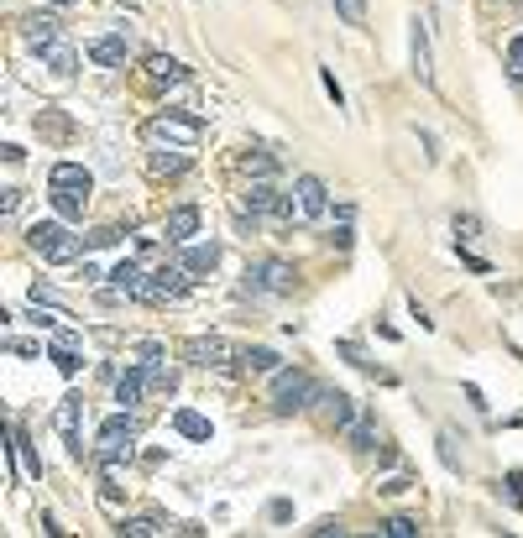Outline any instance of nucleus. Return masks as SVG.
<instances>
[{"label": "nucleus", "mask_w": 523, "mask_h": 538, "mask_svg": "<svg viewBox=\"0 0 523 538\" xmlns=\"http://www.w3.org/2000/svg\"><path fill=\"white\" fill-rule=\"evenodd\" d=\"M247 173H251V178H273V173H277L273 152H257V157H247Z\"/></svg>", "instance_id": "30"}, {"label": "nucleus", "mask_w": 523, "mask_h": 538, "mask_svg": "<svg viewBox=\"0 0 523 538\" xmlns=\"http://www.w3.org/2000/svg\"><path fill=\"white\" fill-rule=\"evenodd\" d=\"M136 356H142V366H157V360L168 356V345H162V340H142V345H136Z\"/></svg>", "instance_id": "32"}, {"label": "nucleus", "mask_w": 523, "mask_h": 538, "mask_svg": "<svg viewBox=\"0 0 523 538\" xmlns=\"http://www.w3.org/2000/svg\"><path fill=\"white\" fill-rule=\"evenodd\" d=\"M293 204H299V220H325V210H330V188H325V178H314V173L293 178Z\"/></svg>", "instance_id": "8"}, {"label": "nucleus", "mask_w": 523, "mask_h": 538, "mask_svg": "<svg viewBox=\"0 0 523 538\" xmlns=\"http://www.w3.org/2000/svg\"><path fill=\"white\" fill-rule=\"evenodd\" d=\"M22 42H27L31 53H48V48H58L63 42V22L53 11H31L27 22H22Z\"/></svg>", "instance_id": "7"}, {"label": "nucleus", "mask_w": 523, "mask_h": 538, "mask_svg": "<svg viewBox=\"0 0 523 538\" xmlns=\"http://www.w3.org/2000/svg\"><path fill=\"white\" fill-rule=\"evenodd\" d=\"M27 246L42 256V262H74L84 240L68 230V220H37V225L27 230Z\"/></svg>", "instance_id": "2"}, {"label": "nucleus", "mask_w": 523, "mask_h": 538, "mask_svg": "<svg viewBox=\"0 0 523 538\" xmlns=\"http://www.w3.org/2000/svg\"><path fill=\"white\" fill-rule=\"evenodd\" d=\"M184 168H188V157H184L179 147H168V157H162V152H153V173H157V178H162V173H184Z\"/></svg>", "instance_id": "27"}, {"label": "nucleus", "mask_w": 523, "mask_h": 538, "mask_svg": "<svg viewBox=\"0 0 523 538\" xmlns=\"http://www.w3.org/2000/svg\"><path fill=\"white\" fill-rule=\"evenodd\" d=\"M79 408H84V397H74V392L58 403V429H63V439H68L74 455H84V439H79Z\"/></svg>", "instance_id": "14"}, {"label": "nucleus", "mask_w": 523, "mask_h": 538, "mask_svg": "<svg viewBox=\"0 0 523 538\" xmlns=\"http://www.w3.org/2000/svg\"><path fill=\"white\" fill-rule=\"evenodd\" d=\"M336 11H340L345 27H362L367 22V0H336Z\"/></svg>", "instance_id": "28"}, {"label": "nucleus", "mask_w": 523, "mask_h": 538, "mask_svg": "<svg viewBox=\"0 0 523 538\" xmlns=\"http://www.w3.org/2000/svg\"><path fill=\"white\" fill-rule=\"evenodd\" d=\"M277 199H283V194L273 188V178H251V183H247V194H241V210L257 220V214H273V210H277Z\"/></svg>", "instance_id": "12"}, {"label": "nucleus", "mask_w": 523, "mask_h": 538, "mask_svg": "<svg viewBox=\"0 0 523 538\" xmlns=\"http://www.w3.org/2000/svg\"><path fill=\"white\" fill-rule=\"evenodd\" d=\"M414 74H419V84H434V58H430V27L424 22H414Z\"/></svg>", "instance_id": "15"}, {"label": "nucleus", "mask_w": 523, "mask_h": 538, "mask_svg": "<svg viewBox=\"0 0 523 538\" xmlns=\"http://www.w3.org/2000/svg\"><path fill=\"white\" fill-rule=\"evenodd\" d=\"M382 534L388 538H419V517H388Z\"/></svg>", "instance_id": "29"}, {"label": "nucleus", "mask_w": 523, "mask_h": 538, "mask_svg": "<svg viewBox=\"0 0 523 538\" xmlns=\"http://www.w3.org/2000/svg\"><path fill=\"white\" fill-rule=\"evenodd\" d=\"M131 445H136V423L116 413V419L100 423V434H94V460L100 465H116V460H131Z\"/></svg>", "instance_id": "3"}, {"label": "nucleus", "mask_w": 523, "mask_h": 538, "mask_svg": "<svg viewBox=\"0 0 523 538\" xmlns=\"http://www.w3.org/2000/svg\"><path fill=\"white\" fill-rule=\"evenodd\" d=\"M116 240H121V230H116V225H100V230H90V240H84V246H90V251H100V246H116Z\"/></svg>", "instance_id": "33"}, {"label": "nucleus", "mask_w": 523, "mask_h": 538, "mask_svg": "<svg viewBox=\"0 0 523 538\" xmlns=\"http://www.w3.org/2000/svg\"><path fill=\"white\" fill-rule=\"evenodd\" d=\"M508 74H513V79L523 84V37L513 42V48H508Z\"/></svg>", "instance_id": "35"}, {"label": "nucleus", "mask_w": 523, "mask_h": 538, "mask_svg": "<svg viewBox=\"0 0 523 538\" xmlns=\"http://www.w3.org/2000/svg\"><path fill=\"white\" fill-rule=\"evenodd\" d=\"M126 53H131L126 37H100V42H90V63H100V68H121Z\"/></svg>", "instance_id": "18"}, {"label": "nucleus", "mask_w": 523, "mask_h": 538, "mask_svg": "<svg viewBox=\"0 0 523 538\" xmlns=\"http://www.w3.org/2000/svg\"><path fill=\"white\" fill-rule=\"evenodd\" d=\"M293 288H299V272L283 256H267V262L247 267V293H293Z\"/></svg>", "instance_id": "5"}, {"label": "nucleus", "mask_w": 523, "mask_h": 538, "mask_svg": "<svg viewBox=\"0 0 523 538\" xmlns=\"http://www.w3.org/2000/svg\"><path fill=\"white\" fill-rule=\"evenodd\" d=\"M231 356H236V351H231V340H220V334H199V340L184 345V360H194V366H225Z\"/></svg>", "instance_id": "9"}, {"label": "nucleus", "mask_w": 523, "mask_h": 538, "mask_svg": "<svg viewBox=\"0 0 523 538\" xmlns=\"http://www.w3.org/2000/svg\"><path fill=\"white\" fill-rule=\"evenodd\" d=\"M309 403H325V387L309 371H273V413H304Z\"/></svg>", "instance_id": "1"}, {"label": "nucleus", "mask_w": 523, "mask_h": 538, "mask_svg": "<svg viewBox=\"0 0 523 538\" xmlns=\"http://www.w3.org/2000/svg\"><path fill=\"white\" fill-rule=\"evenodd\" d=\"M336 351H340V356H345V360H351V366H371V360L362 356V345H351V340H340Z\"/></svg>", "instance_id": "36"}, {"label": "nucleus", "mask_w": 523, "mask_h": 538, "mask_svg": "<svg viewBox=\"0 0 523 538\" xmlns=\"http://www.w3.org/2000/svg\"><path fill=\"white\" fill-rule=\"evenodd\" d=\"M42 58H48V68H53V74H58V79H68V74H74V68H79V53H74V48H68V42H58V48H48V53H42Z\"/></svg>", "instance_id": "25"}, {"label": "nucleus", "mask_w": 523, "mask_h": 538, "mask_svg": "<svg viewBox=\"0 0 523 538\" xmlns=\"http://www.w3.org/2000/svg\"><path fill=\"white\" fill-rule=\"evenodd\" d=\"M241 366L257 371V377H273V371H283V356H277L273 345H247L241 351Z\"/></svg>", "instance_id": "20"}, {"label": "nucleus", "mask_w": 523, "mask_h": 538, "mask_svg": "<svg viewBox=\"0 0 523 538\" xmlns=\"http://www.w3.org/2000/svg\"><path fill=\"white\" fill-rule=\"evenodd\" d=\"M325 413H330L336 429H345V423L356 419V397H345V392H325Z\"/></svg>", "instance_id": "23"}, {"label": "nucleus", "mask_w": 523, "mask_h": 538, "mask_svg": "<svg viewBox=\"0 0 523 538\" xmlns=\"http://www.w3.org/2000/svg\"><path fill=\"white\" fill-rule=\"evenodd\" d=\"M147 387H153V382H147V366H131L126 377H116V403H121V408H136Z\"/></svg>", "instance_id": "16"}, {"label": "nucleus", "mask_w": 523, "mask_h": 538, "mask_svg": "<svg viewBox=\"0 0 523 538\" xmlns=\"http://www.w3.org/2000/svg\"><path fill=\"white\" fill-rule=\"evenodd\" d=\"M48 199H53V210H58L68 225H74V220H84V204H90V194H74V188H53Z\"/></svg>", "instance_id": "21"}, {"label": "nucleus", "mask_w": 523, "mask_h": 538, "mask_svg": "<svg viewBox=\"0 0 523 538\" xmlns=\"http://www.w3.org/2000/svg\"><path fill=\"white\" fill-rule=\"evenodd\" d=\"M456 236H461V240L476 236V214H456Z\"/></svg>", "instance_id": "38"}, {"label": "nucleus", "mask_w": 523, "mask_h": 538, "mask_svg": "<svg viewBox=\"0 0 523 538\" xmlns=\"http://www.w3.org/2000/svg\"><path fill=\"white\" fill-rule=\"evenodd\" d=\"M340 434H345V439H351L356 449H371V439H377V423H371V413H356V419L345 423Z\"/></svg>", "instance_id": "24"}, {"label": "nucleus", "mask_w": 523, "mask_h": 538, "mask_svg": "<svg viewBox=\"0 0 523 538\" xmlns=\"http://www.w3.org/2000/svg\"><path fill=\"white\" fill-rule=\"evenodd\" d=\"M162 236L173 240V246H188V240L199 236V210H194V204H179V210L168 214V225H162Z\"/></svg>", "instance_id": "13"}, {"label": "nucleus", "mask_w": 523, "mask_h": 538, "mask_svg": "<svg viewBox=\"0 0 523 538\" xmlns=\"http://www.w3.org/2000/svg\"><path fill=\"white\" fill-rule=\"evenodd\" d=\"M48 5H58V11H68V5H79V0H48Z\"/></svg>", "instance_id": "40"}, {"label": "nucleus", "mask_w": 523, "mask_h": 538, "mask_svg": "<svg viewBox=\"0 0 523 538\" xmlns=\"http://www.w3.org/2000/svg\"><path fill=\"white\" fill-rule=\"evenodd\" d=\"M121 534H131V538H153V534H157V523H153V517H126Z\"/></svg>", "instance_id": "31"}, {"label": "nucleus", "mask_w": 523, "mask_h": 538, "mask_svg": "<svg viewBox=\"0 0 523 538\" xmlns=\"http://www.w3.org/2000/svg\"><path fill=\"white\" fill-rule=\"evenodd\" d=\"M0 210H5V214H16V210H22V188H5V199H0Z\"/></svg>", "instance_id": "39"}, {"label": "nucleus", "mask_w": 523, "mask_h": 538, "mask_svg": "<svg viewBox=\"0 0 523 538\" xmlns=\"http://www.w3.org/2000/svg\"><path fill=\"white\" fill-rule=\"evenodd\" d=\"M309 534H314V538H330V534H345V528H340V517H325V523H314Z\"/></svg>", "instance_id": "37"}, {"label": "nucleus", "mask_w": 523, "mask_h": 538, "mask_svg": "<svg viewBox=\"0 0 523 538\" xmlns=\"http://www.w3.org/2000/svg\"><path fill=\"white\" fill-rule=\"evenodd\" d=\"M142 79H147V90H173V84H184L188 79V68L179 58H168V53H153Z\"/></svg>", "instance_id": "10"}, {"label": "nucleus", "mask_w": 523, "mask_h": 538, "mask_svg": "<svg viewBox=\"0 0 523 538\" xmlns=\"http://www.w3.org/2000/svg\"><path fill=\"white\" fill-rule=\"evenodd\" d=\"M110 288L126 293V299H142V288H147V272L136 267V262H121V267H110Z\"/></svg>", "instance_id": "19"}, {"label": "nucleus", "mask_w": 523, "mask_h": 538, "mask_svg": "<svg viewBox=\"0 0 523 538\" xmlns=\"http://www.w3.org/2000/svg\"><path fill=\"white\" fill-rule=\"evenodd\" d=\"M188 277H194V272H188L184 262H162V267H157L153 277H147L142 299H147V303H168V299H179V293L188 288Z\"/></svg>", "instance_id": "6"}, {"label": "nucleus", "mask_w": 523, "mask_h": 538, "mask_svg": "<svg viewBox=\"0 0 523 538\" xmlns=\"http://www.w3.org/2000/svg\"><path fill=\"white\" fill-rule=\"evenodd\" d=\"M173 429H179L184 439H210V434H215L210 419H205V413H194V408H179V413H173Z\"/></svg>", "instance_id": "22"}, {"label": "nucleus", "mask_w": 523, "mask_h": 538, "mask_svg": "<svg viewBox=\"0 0 523 538\" xmlns=\"http://www.w3.org/2000/svg\"><path fill=\"white\" fill-rule=\"evenodd\" d=\"M53 360H58L63 377H79V366H84V360H79V351H74L68 340H53Z\"/></svg>", "instance_id": "26"}, {"label": "nucleus", "mask_w": 523, "mask_h": 538, "mask_svg": "<svg viewBox=\"0 0 523 538\" xmlns=\"http://www.w3.org/2000/svg\"><path fill=\"white\" fill-rule=\"evenodd\" d=\"M440 460H445V471H461V460H456V439H450V434H440Z\"/></svg>", "instance_id": "34"}, {"label": "nucleus", "mask_w": 523, "mask_h": 538, "mask_svg": "<svg viewBox=\"0 0 523 538\" xmlns=\"http://www.w3.org/2000/svg\"><path fill=\"white\" fill-rule=\"evenodd\" d=\"M48 188H74V194H90V188H94V173L84 168V162H53Z\"/></svg>", "instance_id": "11"}, {"label": "nucleus", "mask_w": 523, "mask_h": 538, "mask_svg": "<svg viewBox=\"0 0 523 538\" xmlns=\"http://www.w3.org/2000/svg\"><path fill=\"white\" fill-rule=\"evenodd\" d=\"M194 277H205V272H215L220 267V246L215 240H199V246H184V256H179Z\"/></svg>", "instance_id": "17"}, {"label": "nucleus", "mask_w": 523, "mask_h": 538, "mask_svg": "<svg viewBox=\"0 0 523 538\" xmlns=\"http://www.w3.org/2000/svg\"><path fill=\"white\" fill-rule=\"evenodd\" d=\"M199 120L194 116H153L147 126H142V136L153 142V147H179V152H188L194 142H199Z\"/></svg>", "instance_id": "4"}]
</instances>
